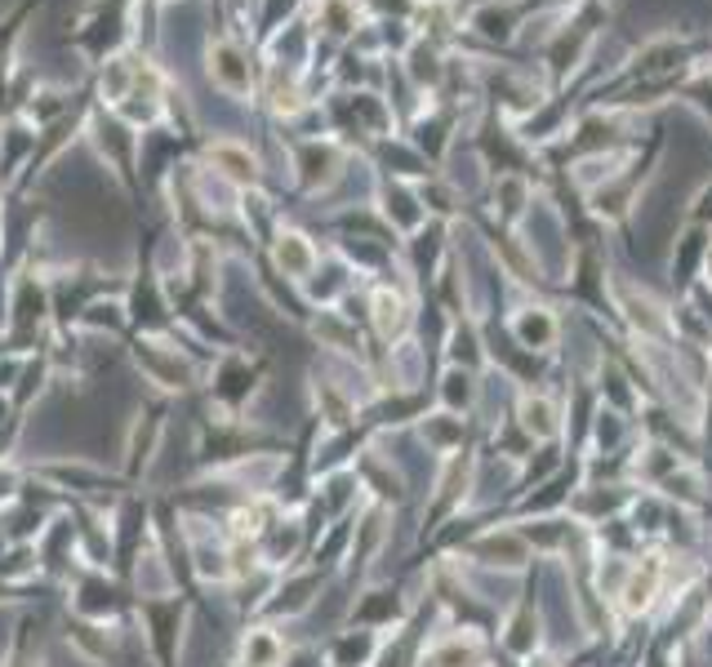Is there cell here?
Segmentation results:
<instances>
[{"label": "cell", "mask_w": 712, "mask_h": 667, "mask_svg": "<svg viewBox=\"0 0 712 667\" xmlns=\"http://www.w3.org/2000/svg\"><path fill=\"white\" fill-rule=\"evenodd\" d=\"M210 76L218 80V85H227V89H250V67H246V59L232 50V45H214L210 50Z\"/></svg>", "instance_id": "obj_1"}, {"label": "cell", "mask_w": 712, "mask_h": 667, "mask_svg": "<svg viewBox=\"0 0 712 667\" xmlns=\"http://www.w3.org/2000/svg\"><path fill=\"white\" fill-rule=\"evenodd\" d=\"M214 161L227 165V174H232L236 183H250V178H254V156L241 152V148H214Z\"/></svg>", "instance_id": "obj_2"}, {"label": "cell", "mask_w": 712, "mask_h": 667, "mask_svg": "<svg viewBox=\"0 0 712 667\" xmlns=\"http://www.w3.org/2000/svg\"><path fill=\"white\" fill-rule=\"evenodd\" d=\"M276 259H280V267H295V272H303V267L312 263V250L303 246V236H280Z\"/></svg>", "instance_id": "obj_3"}, {"label": "cell", "mask_w": 712, "mask_h": 667, "mask_svg": "<svg viewBox=\"0 0 712 667\" xmlns=\"http://www.w3.org/2000/svg\"><path fill=\"white\" fill-rule=\"evenodd\" d=\"M526 427H530V432H539V437H548L552 432V410L544 401H530L526 405Z\"/></svg>", "instance_id": "obj_4"}, {"label": "cell", "mask_w": 712, "mask_h": 667, "mask_svg": "<svg viewBox=\"0 0 712 667\" xmlns=\"http://www.w3.org/2000/svg\"><path fill=\"white\" fill-rule=\"evenodd\" d=\"M378 320H384V329H388V325H397V320H401V303L384 294V299H378Z\"/></svg>", "instance_id": "obj_5"}]
</instances>
